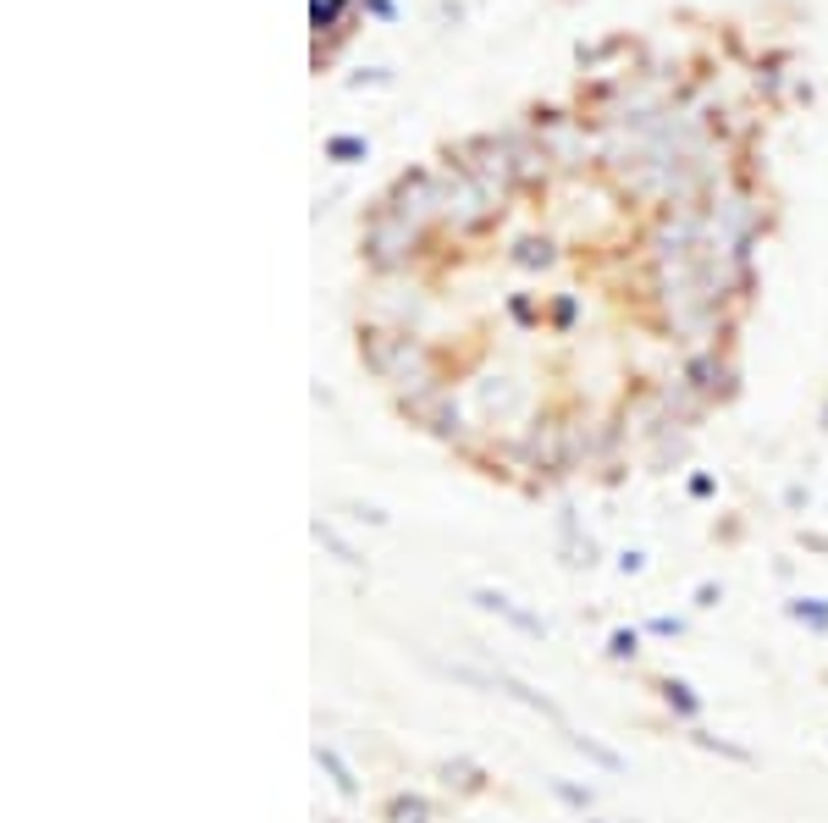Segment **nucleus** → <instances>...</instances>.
Segmentation results:
<instances>
[{
  "instance_id": "f257e3e1",
  "label": "nucleus",
  "mask_w": 828,
  "mask_h": 823,
  "mask_svg": "<svg viewBox=\"0 0 828 823\" xmlns=\"http://www.w3.org/2000/svg\"><path fill=\"white\" fill-rule=\"evenodd\" d=\"M387 819L393 823H425V802H404V796H399V802L387 807Z\"/></svg>"
}]
</instances>
